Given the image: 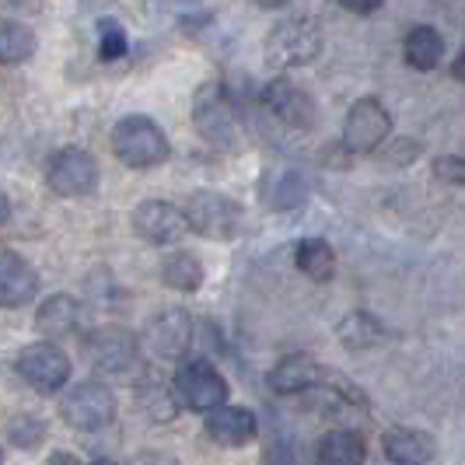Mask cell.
<instances>
[{
    "instance_id": "obj_1",
    "label": "cell",
    "mask_w": 465,
    "mask_h": 465,
    "mask_svg": "<svg viewBox=\"0 0 465 465\" xmlns=\"http://www.w3.org/2000/svg\"><path fill=\"white\" fill-rule=\"evenodd\" d=\"M113 154L134 172L158 168L172 158L168 134L151 116H123L113 126Z\"/></svg>"
},
{
    "instance_id": "obj_2",
    "label": "cell",
    "mask_w": 465,
    "mask_h": 465,
    "mask_svg": "<svg viewBox=\"0 0 465 465\" xmlns=\"http://www.w3.org/2000/svg\"><path fill=\"white\" fill-rule=\"evenodd\" d=\"M183 210H186L189 232H196L200 238H210V242H232V238H238L242 221H245L238 200L217 193V189L193 193Z\"/></svg>"
},
{
    "instance_id": "obj_3",
    "label": "cell",
    "mask_w": 465,
    "mask_h": 465,
    "mask_svg": "<svg viewBox=\"0 0 465 465\" xmlns=\"http://www.w3.org/2000/svg\"><path fill=\"white\" fill-rule=\"evenodd\" d=\"M193 123H196V134L207 140L210 147H221V151H234L238 147V116H234V105L224 84L210 81L203 84L196 98H193Z\"/></svg>"
},
{
    "instance_id": "obj_4",
    "label": "cell",
    "mask_w": 465,
    "mask_h": 465,
    "mask_svg": "<svg viewBox=\"0 0 465 465\" xmlns=\"http://www.w3.org/2000/svg\"><path fill=\"white\" fill-rule=\"evenodd\" d=\"M266 64L277 70L308 67L319 53H322V32L312 18H291L280 22L270 35H266Z\"/></svg>"
},
{
    "instance_id": "obj_5",
    "label": "cell",
    "mask_w": 465,
    "mask_h": 465,
    "mask_svg": "<svg viewBox=\"0 0 465 465\" xmlns=\"http://www.w3.org/2000/svg\"><path fill=\"white\" fill-rule=\"evenodd\" d=\"M81 350H84V361L92 364L94 371L126 374L140 364L143 340H137V332H130L126 326H102L84 336Z\"/></svg>"
},
{
    "instance_id": "obj_6",
    "label": "cell",
    "mask_w": 465,
    "mask_h": 465,
    "mask_svg": "<svg viewBox=\"0 0 465 465\" xmlns=\"http://www.w3.org/2000/svg\"><path fill=\"white\" fill-rule=\"evenodd\" d=\"M60 417L67 427L81 430V434H98L116 420V396L102 381H81V385L64 392Z\"/></svg>"
},
{
    "instance_id": "obj_7",
    "label": "cell",
    "mask_w": 465,
    "mask_h": 465,
    "mask_svg": "<svg viewBox=\"0 0 465 465\" xmlns=\"http://www.w3.org/2000/svg\"><path fill=\"white\" fill-rule=\"evenodd\" d=\"M15 371L22 374V381L32 385L35 392L53 396V392H60L70 381L74 368H70V357L53 340H39V343L22 347L18 361H15Z\"/></svg>"
},
{
    "instance_id": "obj_8",
    "label": "cell",
    "mask_w": 465,
    "mask_h": 465,
    "mask_svg": "<svg viewBox=\"0 0 465 465\" xmlns=\"http://www.w3.org/2000/svg\"><path fill=\"white\" fill-rule=\"evenodd\" d=\"M172 385H175L179 402L193 413H213L217 406L228 402V381L210 361H186L175 371Z\"/></svg>"
},
{
    "instance_id": "obj_9",
    "label": "cell",
    "mask_w": 465,
    "mask_h": 465,
    "mask_svg": "<svg viewBox=\"0 0 465 465\" xmlns=\"http://www.w3.org/2000/svg\"><path fill=\"white\" fill-rule=\"evenodd\" d=\"M46 186L64 200H81L98 189V162L84 147H64L46 164Z\"/></svg>"
},
{
    "instance_id": "obj_10",
    "label": "cell",
    "mask_w": 465,
    "mask_h": 465,
    "mask_svg": "<svg viewBox=\"0 0 465 465\" xmlns=\"http://www.w3.org/2000/svg\"><path fill=\"white\" fill-rule=\"evenodd\" d=\"M392 134V119L378 98H361L353 102L343 123V147L350 154H371Z\"/></svg>"
},
{
    "instance_id": "obj_11",
    "label": "cell",
    "mask_w": 465,
    "mask_h": 465,
    "mask_svg": "<svg viewBox=\"0 0 465 465\" xmlns=\"http://www.w3.org/2000/svg\"><path fill=\"white\" fill-rule=\"evenodd\" d=\"M134 234L147 245H175L189 234L186 210H179L168 200H143L130 213Z\"/></svg>"
},
{
    "instance_id": "obj_12",
    "label": "cell",
    "mask_w": 465,
    "mask_h": 465,
    "mask_svg": "<svg viewBox=\"0 0 465 465\" xmlns=\"http://www.w3.org/2000/svg\"><path fill=\"white\" fill-rule=\"evenodd\" d=\"M193 319H189V312L183 308H164L158 312L147 329H143V347L151 357H158V361H183L193 347Z\"/></svg>"
},
{
    "instance_id": "obj_13",
    "label": "cell",
    "mask_w": 465,
    "mask_h": 465,
    "mask_svg": "<svg viewBox=\"0 0 465 465\" xmlns=\"http://www.w3.org/2000/svg\"><path fill=\"white\" fill-rule=\"evenodd\" d=\"M262 105H266V113L277 119L280 126H287V130H312L315 126V102H312V94L302 92L298 84H291V81H270L266 88H262Z\"/></svg>"
},
{
    "instance_id": "obj_14",
    "label": "cell",
    "mask_w": 465,
    "mask_h": 465,
    "mask_svg": "<svg viewBox=\"0 0 465 465\" xmlns=\"http://www.w3.org/2000/svg\"><path fill=\"white\" fill-rule=\"evenodd\" d=\"M39 270L25 256L0 249V308H25L39 294Z\"/></svg>"
},
{
    "instance_id": "obj_15",
    "label": "cell",
    "mask_w": 465,
    "mask_h": 465,
    "mask_svg": "<svg viewBox=\"0 0 465 465\" xmlns=\"http://www.w3.org/2000/svg\"><path fill=\"white\" fill-rule=\"evenodd\" d=\"M326 378L329 374L322 371L312 357H304V353L280 357L277 364H273V371L266 374V381H270V389H273L277 396H302V392H312V389H319Z\"/></svg>"
},
{
    "instance_id": "obj_16",
    "label": "cell",
    "mask_w": 465,
    "mask_h": 465,
    "mask_svg": "<svg viewBox=\"0 0 465 465\" xmlns=\"http://www.w3.org/2000/svg\"><path fill=\"white\" fill-rule=\"evenodd\" d=\"M207 434L210 441H217L221 448H245L249 441H256L259 420L252 410L245 406H217L213 413H207Z\"/></svg>"
},
{
    "instance_id": "obj_17",
    "label": "cell",
    "mask_w": 465,
    "mask_h": 465,
    "mask_svg": "<svg viewBox=\"0 0 465 465\" xmlns=\"http://www.w3.org/2000/svg\"><path fill=\"white\" fill-rule=\"evenodd\" d=\"M81 302L70 298V294H49L46 302L39 304L35 312V329L46 336V340H64L70 332L81 329Z\"/></svg>"
},
{
    "instance_id": "obj_18",
    "label": "cell",
    "mask_w": 465,
    "mask_h": 465,
    "mask_svg": "<svg viewBox=\"0 0 465 465\" xmlns=\"http://www.w3.org/2000/svg\"><path fill=\"white\" fill-rule=\"evenodd\" d=\"M381 448H385V455L396 465H427L434 459V438L423 434V430H413V427L385 430Z\"/></svg>"
},
{
    "instance_id": "obj_19",
    "label": "cell",
    "mask_w": 465,
    "mask_h": 465,
    "mask_svg": "<svg viewBox=\"0 0 465 465\" xmlns=\"http://www.w3.org/2000/svg\"><path fill=\"white\" fill-rule=\"evenodd\" d=\"M315 459H319V465H364L368 444L357 430L340 427V430L322 434V441L315 448Z\"/></svg>"
},
{
    "instance_id": "obj_20",
    "label": "cell",
    "mask_w": 465,
    "mask_h": 465,
    "mask_svg": "<svg viewBox=\"0 0 465 465\" xmlns=\"http://www.w3.org/2000/svg\"><path fill=\"white\" fill-rule=\"evenodd\" d=\"M137 402H140V410L151 420H158V423L172 420L179 413V406H183L179 396H175V385L158 378V374H147L137 385Z\"/></svg>"
},
{
    "instance_id": "obj_21",
    "label": "cell",
    "mask_w": 465,
    "mask_h": 465,
    "mask_svg": "<svg viewBox=\"0 0 465 465\" xmlns=\"http://www.w3.org/2000/svg\"><path fill=\"white\" fill-rule=\"evenodd\" d=\"M39 49V39L28 25L15 22V18H0V67H18L28 64Z\"/></svg>"
},
{
    "instance_id": "obj_22",
    "label": "cell",
    "mask_w": 465,
    "mask_h": 465,
    "mask_svg": "<svg viewBox=\"0 0 465 465\" xmlns=\"http://www.w3.org/2000/svg\"><path fill=\"white\" fill-rule=\"evenodd\" d=\"M203 262L196 256H189V252H168L162 259V283L164 287H172V291H179V294H193V291H200L203 287Z\"/></svg>"
},
{
    "instance_id": "obj_23",
    "label": "cell",
    "mask_w": 465,
    "mask_h": 465,
    "mask_svg": "<svg viewBox=\"0 0 465 465\" xmlns=\"http://www.w3.org/2000/svg\"><path fill=\"white\" fill-rule=\"evenodd\" d=\"M402 53H406V64H410L413 70H434L444 56V39L434 32V28L417 25V28L406 35Z\"/></svg>"
},
{
    "instance_id": "obj_24",
    "label": "cell",
    "mask_w": 465,
    "mask_h": 465,
    "mask_svg": "<svg viewBox=\"0 0 465 465\" xmlns=\"http://www.w3.org/2000/svg\"><path fill=\"white\" fill-rule=\"evenodd\" d=\"M294 262H298V270H302L304 277L319 280V283L332 280V273H336V252L329 249V242H322V238H304V242H298Z\"/></svg>"
},
{
    "instance_id": "obj_25",
    "label": "cell",
    "mask_w": 465,
    "mask_h": 465,
    "mask_svg": "<svg viewBox=\"0 0 465 465\" xmlns=\"http://www.w3.org/2000/svg\"><path fill=\"white\" fill-rule=\"evenodd\" d=\"M336 336H340V343L347 350H368V347H378L385 332H381V322L371 319L368 312H350L347 319H340Z\"/></svg>"
},
{
    "instance_id": "obj_26",
    "label": "cell",
    "mask_w": 465,
    "mask_h": 465,
    "mask_svg": "<svg viewBox=\"0 0 465 465\" xmlns=\"http://www.w3.org/2000/svg\"><path fill=\"white\" fill-rule=\"evenodd\" d=\"M262 200L277 210H291L304 200V183L298 172H277V175H266L262 183Z\"/></svg>"
},
{
    "instance_id": "obj_27",
    "label": "cell",
    "mask_w": 465,
    "mask_h": 465,
    "mask_svg": "<svg viewBox=\"0 0 465 465\" xmlns=\"http://www.w3.org/2000/svg\"><path fill=\"white\" fill-rule=\"evenodd\" d=\"M4 430H7V441L15 448H22V451H32V448H39L46 441V423L39 417H32V413H15Z\"/></svg>"
},
{
    "instance_id": "obj_28",
    "label": "cell",
    "mask_w": 465,
    "mask_h": 465,
    "mask_svg": "<svg viewBox=\"0 0 465 465\" xmlns=\"http://www.w3.org/2000/svg\"><path fill=\"white\" fill-rule=\"evenodd\" d=\"M94 35H98V56H102L105 64H113V60H123V56H126L130 39H126V28H123L116 18H98Z\"/></svg>"
},
{
    "instance_id": "obj_29",
    "label": "cell",
    "mask_w": 465,
    "mask_h": 465,
    "mask_svg": "<svg viewBox=\"0 0 465 465\" xmlns=\"http://www.w3.org/2000/svg\"><path fill=\"white\" fill-rule=\"evenodd\" d=\"M434 175H438L441 183H448V186H465V158L444 154V158L434 162Z\"/></svg>"
},
{
    "instance_id": "obj_30",
    "label": "cell",
    "mask_w": 465,
    "mask_h": 465,
    "mask_svg": "<svg viewBox=\"0 0 465 465\" xmlns=\"http://www.w3.org/2000/svg\"><path fill=\"white\" fill-rule=\"evenodd\" d=\"M130 465H183V462L172 459V455H164V451H143V455H137Z\"/></svg>"
},
{
    "instance_id": "obj_31",
    "label": "cell",
    "mask_w": 465,
    "mask_h": 465,
    "mask_svg": "<svg viewBox=\"0 0 465 465\" xmlns=\"http://www.w3.org/2000/svg\"><path fill=\"white\" fill-rule=\"evenodd\" d=\"M340 4L347 7L350 15H371V11L381 7V0H340Z\"/></svg>"
},
{
    "instance_id": "obj_32",
    "label": "cell",
    "mask_w": 465,
    "mask_h": 465,
    "mask_svg": "<svg viewBox=\"0 0 465 465\" xmlns=\"http://www.w3.org/2000/svg\"><path fill=\"white\" fill-rule=\"evenodd\" d=\"M46 465H81V462H77V455H70V451H53Z\"/></svg>"
},
{
    "instance_id": "obj_33",
    "label": "cell",
    "mask_w": 465,
    "mask_h": 465,
    "mask_svg": "<svg viewBox=\"0 0 465 465\" xmlns=\"http://www.w3.org/2000/svg\"><path fill=\"white\" fill-rule=\"evenodd\" d=\"M11 221V200H7V193H0V228Z\"/></svg>"
},
{
    "instance_id": "obj_34",
    "label": "cell",
    "mask_w": 465,
    "mask_h": 465,
    "mask_svg": "<svg viewBox=\"0 0 465 465\" xmlns=\"http://www.w3.org/2000/svg\"><path fill=\"white\" fill-rule=\"evenodd\" d=\"M451 74H455V81H462V84H465V49L459 53V60L451 64Z\"/></svg>"
},
{
    "instance_id": "obj_35",
    "label": "cell",
    "mask_w": 465,
    "mask_h": 465,
    "mask_svg": "<svg viewBox=\"0 0 465 465\" xmlns=\"http://www.w3.org/2000/svg\"><path fill=\"white\" fill-rule=\"evenodd\" d=\"M92 465H119V462H113V459H94Z\"/></svg>"
},
{
    "instance_id": "obj_36",
    "label": "cell",
    "mask_w": 465,
    "mask_h": 465,
    "mask_svg": "<svg viewBox=\"0 0 465 465\" xmlns=\"http://www.w3.org/2000/svg\"><path fill=\"white\" fill-rule=\"evenodd\" d=\"M0 462H4V448H0Z\"/></svg>"
}]
</instances>
